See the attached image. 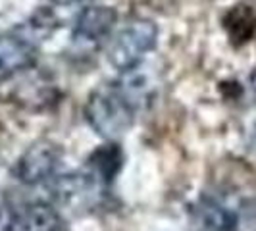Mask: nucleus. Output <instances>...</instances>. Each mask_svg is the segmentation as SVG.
<instances>
[{
	"label": "nucleus",
	"instance_id": "nucleus-1",
	"mask_svg": "<svg viewBox=\"0 0 256 231\" xmlns=\"http://www.w3.org/2000/svg\"><path fill=\"white\" fill-rule=\"evenodd\" d=\"M137 108L128 100L118 85L94 90L85 104V118L100 137L118 139L135 122Z\"/></svg>",
	"mask_w": 256,
	"mask_h": 231
},
{
	"label": "nucleus",
	"instance_id": "nucleus-2",
	"mask_svg": "<svg viewBox=\"0 0 256 231\" xmlns=\"http://www.w3.org/2000/svg\"><path fill=\"white\" fill-rule=\"evenodd\" d=\"M158 31L148 20H135L124 26L108 40V60L120 72L142 64L144 56L154 48Z\"/></svg>",
	"mask_w": 256,
	"mask_h": 231
},
{
	"label": "nucleus",
	"instance_id": "nucleus-3",
	"mask_svg": "<svg viewBox=\"0 0 256 231\" xmlns=\"http://www.w3.org/2000/svg\"><path fill=\"white\" fill-rule=\"evenodd\" d=\"M58 92L46 74H40L35 66L0 79V98L14 102L26 110H42L56 102Z\"/></svg>",
	"mask_w": 256,
	"mask_h": 231
},
{
	"label": "nucleus",
	"instance_id": "nucleus-4",
	"mask_svg": "<svg viewBox=\"0 0 256 231\" xmlns=\"http://www.w3.org/2000/svg\"><path fill=\"white\" fill-rule=\"evenodd\" d=\"M62 160V150L52 142H37L27 148L14 168L16 178L24 183L35 185L56 176Z\"/></svg>",
	"mask_w": 256,
	"mask_h": 231
},
{
	"label": "nucleus",
	"instance_id": "nucleus-5",
	"mask_svg": "<svg viewBox=\"0 0 256 231\" xmlns=\"http://www.w3.org/2000/svg\"><path fill=\"white\" fill-rule=\"evenodd\" d=\"M116 24V10L110 6H89L79 14L74 29V44L92 50L110 38Z\"/></svg>",
	"mask_w": 256,
	"mask_h": 231
},
{
	"label": "nucleus",
	"instance_id": "nucleus-6",
	"mask_svg": "<svg viewBox=\"0 0 256 231\" xmlns=\"http://www.w3.org/2000/svg\"><path fill=\"white\" fill-rule=\"evenodd\" d=\"M100 183L104 181L89 168L85 172L64 174V176L56 178L52 191L60 204L70 206V208H81L96 196Z\"/></svg>",
	"mask_w": 256,
	"mask_h": 231
},
{
	"label": "nucleus",
	"instance_id": "nucleus-7",
	"mask_svg": "<svg viewBox=\"0 0 256 231\" xmlns=\"http://www.w3.org/2000/svg\"><path fill=\"white\" fill-rule=\"evenodd\" d=\"M192 228L196 231H233L235 208L214 196H200L191 212Z\"/></svg>",
	"mask_w": 256,
	"mask_h": 231
},
{
	"label": "nucleus",
	"instance_id": "nucleus-8",
	"mask_svg": "<svg viewBox=\"0 0 256 231\" xmlns=\"http://www.w3.org/2000/svg\"><path fill=\"white\" fill-rule=\"evenodd\" d=\"M35 64V46L26 37H0V79L14 76Z\"/></svg>",
	"mask_w": 256,
	"mask_h": 231
},
{
	"label": "nucleus",
	"instance_id": "nucleus-9",
	"mask_svg": "<svg viewBox=\"0 0 256 231\" xmlns=\"http://www.w3.org/2000/svg\"><path fill=\"white\" fill-rule=\"evenodd\" d=\"M60 214L44 202H33L14 212L10 231H60Z\"/></svg>",
	"mask_w": 256,
	"mask_h": 231
},
{
	"label": "nucleus",
	"instance_id": "nucleus-10",
	"mask_svg": "<svg viewBox=\"0 0 256 231\" xmlns=\"http://www.w3.org/2000/svg\"><path fill=\"white\" fill-rule=\"evenodd\" d=\"M116 85L139 112L142 106L150 102L154 89H156V79H154V74H150L144 66L139 64L131 70L122 72V79Z\"/></svg>",
	"mask_w": 256,
	"mask_h": 231
},
{
	"label": "nucleus",
	"instance_id": "nucleus-11",
	"mask_svg": "<svg viewBox=\"0 0 256 231\" xmlns=\"http://www.w3.org/2000/svg\"><path fill=\"white\" fill-rule=\"evenodd\" d=\"M120 166H122V152L116 148L114 144L102 146L100 150L92 154V158L89 160V168L104 183L114 178Z\"/></svg>",
	"mask_w": 256,
	"mask_h": 231
},
{
	"label": "nucleus",
	"instance_id": "nucleus-12",
	"mask_svg": "<svg viewBox=\"0 0 256 231\" xmlns=\"http://www.w3.org/2000/svg\"><path fill=\"white\" fill-rule=\"evenodd\" d=\"M233 231H256V198H244L235 206Z\"/></svg>",
	"mask_w": 256,
	"mask_h": 231
},
{
	"label": "nucleus",
	"instance_id": "nucleus-13",
	"mask_svg": "<svg viewBox=\"0 0 256 231\" xmlns=\"http://www.w3.org/2000/svg\"><path fill=\"white\" fill-rule=\"evenodd\" d=\"M12 216L10 210L0 202V231H10V226H12Z\"/></svg>",
	"mask_w": 256,
	"mask_h": 231
},
{
	"label": "nucleus",
	"instance_id": "nucleus-14",
	"mask_svg": "<svg viewBox=\"0 0 256 231\" xmlns=\"http://www.w3.org/2000/svg\"><path fill=\"white\" fill-rule=\"evenodd\" d=\"M246 139H248L250 148L256 150V116L248 122V128H246Z\"/></svg>",
	"mask_w": 256,
	"mask_h": 231
},
{
	"label": "nucleus",
	"instance_id": "nucleus-15",
	"mask_svg": "<svg viewBox=\"0 0 256 231\" xmlns=\"http://www.w3.org/2000/svg\"><path fill=\"white\" fill-rule=\"evenodd\" d=\"M56 4H76V2H81V0H54Z\"/></svg>",
	"mask_w": 256,
	"mask_h": 231
},
{
	"label": "nucleus",
	"instance_id": "nucleus-16",
	"mask_svg": "<svg viewBox=\"0 0 256 231\" xmlns=\"http://www.w3.org/2000/svg\"><path fill=\"white\" fill-rule=\"evenodd\" d=\"M250 87H252V90H254V94H256V72L250 76Z\"/></svg>",
	"mask_w": 256,
	"mask_h": 231
}]
</instances>
